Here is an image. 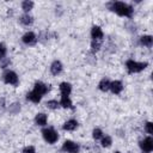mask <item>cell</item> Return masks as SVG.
Returning <instances> with one entry per match:
<instances>
[{
    "instance_id": "1",
    "label": "cell",
    "mask_w": 153,
    "mask_h": 153,
    "mask_svg": "<svg viewBox=\"0 0 153 153\" xmlns=\"http://www.w3.org/2000/svg\"><path fill=\"white\" fill-rule=\"evenodd\" d=\"M108 7H109V10H111L112 12L117 13L121 17L130 18L134 13L133 7L129 4L123 2V1H111V2L108 4Z\"/></svg>"
},
{
    "instance_id": "2",
    "label": "cell",
    "mask_w": 153,
    "mask_h": 153,
    "mask_svg": "<svg viewBox=\"0 0 153 153\" xmlns=\"http://www.w3.org/2000/svg\"><path fill=\"white\" fill-rule=\"evenodd\" d=\"M148 66V62H139V61H135L133 59H129L127 60L126 62V68L128 71V73L130 74H134V73H140L142 71H145Z\"/></svg>"
},
{
    "instance_id": "3",
    "label": "cell",
    "mask_w": 153,
    "mask_h": 153,
    "mask_svg": "<svg viewBox=\"0 0 153 153\" xmlns=\"http://www.w3.org/2000/svg\"><path fill=\"white\" fill-rule=\"evenodd\" d=\"M42 136H43L44 141L48 142V143H50V145H54V143L59 140V134H57V131H56L54 128H51V127L44 128V129L42 130Z\"/></svg>"
},
{
    "instance_id": "4",
    "label": "cell",
    "mask_w": 153,
    "mask_h": 153,
    "mask_svg": "<svg viewBox=\"0 0 153 153\" xmlns=\"http://www.w3.org/2000/svg\"><path fill=\"white\" fill-rule=\"evenodd\" d=\"M2 79H4L5 84L13 85V86H17L18 82H19L18 74H17L14 71H11V69H7V71L4 72V74H2Z\"/></svg>"
},
{
    "instance_id": "5",
    "label": "cell",
    "mask_w": 153,
    "mask_h": 153,
    "mask_svg": "<svg viewBox=\"0 0 153 153\" xmlns=\"http://www.w3.org/2000/svg\"><path fill=\"white\" fill-rule=\"evenodd\" d=\"M62 151L65 153H79L80 147L76 142H74L72 140H66L62 143Z\"/></svg>"
},
{
    "instance_id": "6",
    "label": "cell",
    "mask_w": 153,
    "mask_h": 153,
    "mask_svg": "<svg viewBox=\"0 0 153 153\" xmlns=\"http://www.w3.org/2000/svg\"><path fill=\"white\" fill-rule=\"evenodd\" d=\"M140 148L142 153H151L153 151V139L152 136H146L140 141Z\"/></svg>"
},
{
    "instance_id": "7",
    "label": "cell",
    "mask_w": 153,
    "mask_h": 153,
    "mask_svg": "<svg viewBox=\"0 0 153 153\" xmlns=\"http://www.w3.org/2000/svg\"><path fill=\"white\" fill-rule=\"evenodd\" d=\"M37 39L38 38H37L36 33L32 32V31H27V32H25L22 36V42L24 44H26V45H33V44H36L37 43Z\"/></svg>"
},
{
    "instance_id": "8",
    "label": "cell",
    "mask_w": 153,
    "mask_h": 153,
    "mask_svg": "<svg viewBox=\"0 0 153 153\" xmlns=\"http://www.w3.org/2000/svg\"><path fill=\"white\" fill-rule=\"evenodd\" d=\"M104 37V33H103V30L100 29V26L98 25H93L92 29H91V38L92 41H97V42H100Z\"/></svg>"
},
{
    "instance_id": "9",
    "label": "cell",
    "mask_w": 153,
    "mask_h": 153,
    "mask_svg": "<svg viewBox=\"0 0 153 153\" xmlns=\"http://www.w3.org/2000/svg\"><path fill=\"white\" fill-rule=\"evenodd\" d=\"M33 90H35L36 92H38V93L43 97L44 94L48 93V91H49V85H47V84H44V82H42V81H36L35 85H33Z\"/></svg>"
},
{
    "instance_id": "10",
    "label": "cell",
    "mask_w": 153,
    "mask_h": 153,
    "mask_svg": "<svg viewBox=\"0 0 153 153\" xmlns=\"http://www.w3.org/2000/svg\"><path fill=\"white\" fill-rule=\"evenodd\" d=\"M114 94H120L123 91V82L121 80H114L110 82V88H109Z\"/></svg>"
},
{
    "instance_id": "11",
    "label": "cell",
    "mask_w": 153,
    "mask_h": 153,
    "mask_svg": "<svg viewBox=\"0 0 153 153\" xmlns=\"http://www.w3.org/2000/svg\"><path fill=\"white\" fill-rule=\"evenodd\" d=\"M62 69H63V66H62L61 61L55 60V61L51 62V65H50V73L53 75H59L62 72Z\"/></svg>"
},
{
    "instance_id": "12",
    "label": "cell",
    "mask_w": 153,
    "mask_h": 153,
    "mask_svg": "<svg viewBox=\"0 0 153 153\" xmlns=\"http://www.w3.org/2000/svg\"><path fill=\"white\" fill-rule=\"evenodd\" d=\"M78 121L76 120H74V118H71V120H68V121H66L65 123H63V126H62V128H63V130H66V131H73V130H75L76 128H78Z\"/></svg>"
},
{
    "instance_id": "13",
    "label": "cell",
    "mask_w": 153,
    "mask_h": 153,
    "mask_svg": "<svg viewBox=\"0 0 153 153\" xmlns=\"http://www.w3.org/2000/svg\"><path fill=\"white\" fill-rule=\"evenodd\" d=\"M59 90H60L61 96H69L72 93V85L67 81H62L59 86Z\"/></svg>"
},
{
    "instance_id": "14",
    "label": "cell",
    "mask_w": 153,
    "mask_h": 153,
    "mask_svg": "<svg viewBox=\"0 0 153 153\" xmlns=\"http://www.w3.org/2000/svg\"><path fill=\"white\" fill-rule=\"evenodd\" d=\"M48 122V116L44 114V112H38L36 116H35V123L39 127H44Z\"/></svg>"
},
{
    "instance_id": "15",
    "label": "cell",
    "mask_w": 153,
    "mask_h": 153,
    "mask_svg": "<svg viewBox=\"0 0 153 153\" xmlns=\"http://www.w3.org/2000/svg\"><path fill=\"white\" fill-rule=\"evenodd\" d=\"M26 98H27V100H30L31 103H35V104H37V103H39V102H41V99H42V96H41L38 92H36L35 90H32V91L27 92V94H26Z\"/></svg>"
},
{
    "instance_id": "16",
    "label": "cell",
    "mask_w": 153,
    "mask_h": 153,
    "mask_svg": "<svg viewBox=\"0 0 153 153\" xmlns=\"http://www.w3.org/2000/svg\"><path fill=\"white\" fill-rule=\"evenodd\" d=\"M19 22H20V24H23L24 26H30V25H32V23H33V17H32L31 14H29V13H24L23 16H20Z\"/></svg>"
},
{
    "instance_id": "17",
    "label": "cell",
    "mask_w": 153,
    "mask_h": 153,
    "mask_svg": "<svg viewBox=\"0 0 153 153\" xmlns=\"http://www.w3.org/2000/svg\"><path fill=\"white\" fill-rule=\"evenodd\" d=\"M60 106L65 108V109H72L73 108V103L69 98V96H61V99L59 100Z\"/></svg>"
},
{
    "instance_id": "18",
    "label": "cell",
    "mask_w": 153,
    "mask_h": 153,
    "mask_svg": "<svg viewBox=\"0 0 153 153\" xmlns=\"http://www.w3.org/2000/svg\"><path fill=\"white\" fill-rule=\"evenodd\" d=\"M140 44L147 48H151L153 44V37L151 35H143L140 37Z\"/></svg>"
},
{
    "instance_id": "19",
    "label": "cell",
    "mask_w": 153,
    "mask_h": 153,
    "mask_svg": "<svg viewBox=\"0 0 153 153\" xmlns=\"http://www.w3.org/2000/svg\"><path fill=\"white\" fill-rule=\"evenodd\" d=\"M110 80L108 79V78H103L100 81H99V84H98V88L102 91V92H106V91H109V88H110Z\"/></svg>"
},
{
    "instance_id": "20",
    "label": "cell",
    "mask_w": 153,
    "mask_h": 153,
    "mask_svg": "<svg viewBox=\"0 0 153 153\" xmlns=\"http://www.w3.org/2000/svg\"><path fill=\"white\" fill-rule=\"evenodd\" d=\"M33 1H31V0H24L23 2H22V10L25 12V13H29L31 10H32V7H33Z\"/></svg>"
},
{
    "instance_id": "21",
    "label": "cell",
    "mask_w": 153,
    "mask_h": 153,
    "mask_svg": "<svg viewBox=\"0 0 153 153\" xmlns=\"http://www.w3.org/2000/svg\"><path fill=\"white\" fill-rule=\"evenodd\" d=\"M111 143H112L111 136H109V135H103V137L100 139V145H102V147L108 148V147L111 146Z\"/></svg>"
},
{
    "instance_id": "22",
    "label": "cell",
    "mask_w": 153,
    "mask_h": 153,
    "mask_svg": "<svg viewBox=\"0 0 153 153\" xmlns=\"http://www.w3.org/2000/svg\"><path fill=\"white\" fill-rule=\"evenodd\" d=\"M45 106H47L48 109H50V110H56V109L60 108V103H59V100H56V99H49V100L45 103Z\"/></svg>"
},
{
    "instance_id": "23",
    "label": "cell",
    "mask_w": 153,
    "mask_h": 153,
    "mask_svg": "<svg viewBox=\"0 0 153 153\" xmlns=\"http://www.w3.org/2000/svg\"><path fill=\"white\" fill-rule=\"evenodd\" d=\"M103 131H102V129H99V128H94L93 130H92V137H93V140H100L102 137H103Z\"/></svg>"
},
{
    "instance_id": "24",
    "label": "cell",
    "mask_w": 153,
    "mask_h": 153,
    "mask_svg": "<svg viewBox=\"0 0 153 153\" xmlns=\"http://www.w3.org/2000/svg\"><path fill=\"white\" fill-rule=\"evenodd\" d=\"M8 110H10V112H12V114H17V112H19V110H20V104L13 103V104L10 105Z\"/></svg>"
},
{
    "instance_id": "25",
    "label": "cell",
    "mask_w": 153,
    "mask_h": 153,
    "mask_svg": "<svg viewBox=\"0 0 153 153\" xmlns=\"http://www.w3.org/2000/svg\"><path fill=\"white\" fill-rule=\"evenodd\" d=\"M145 131H146L149 136L153 134V123H152L151 121L146 122V124H145Z\"/></svg>"
},
{
    "instance_id": "26",
    "label": "cell",
    "mask_w": 153,
    "mask_h": 153,
    "mask_svg": "<svg viewBox=\"0 0 153 153\" xmlns=\"http://www.w3.org/2000/svg\"><path fill=\"white\" fill-rule=\"evenodd\" d=\"M99 49H100V42L92 41V42H91V50H92L93 53H97Z\"/></svg>"
},
{
    "instance_id": "27",
    "label": "cell",
    "mask_w": 153,
    "mask_h": 153,
    "mask_svg": "<svg viewBox=\"0 0 153 153\" xmlns=\"http://www.w3.org/2000/svg\"><path fill=\"white\" fill-rule=\"evenodd\" d=\"M6 54H7V48L4 43H0V60L6 57Z\"/></svg>"
},
{
    "instance_id": "28",
    "label": "cell",
    "mask_w": 153,
    "mask_h": 153,
    "mask_svg": "<svg viewBox=\"0 0 153 153\" xmlns=\"http://www.w3.org/2000/svg\"><path fill=\"white\" fill-rule=\"evenodd\" d=\"M22 153H36V148L33 146H26L23 148Z\"/></svg>"
},
{
    "instance_id": "29",
    "label": "cell",
    "mask_w": 153,
    "mask_h": 153,
    "mask_svg": "<svg viewBox=\"0 0 153 153\" xmlns=\"http://www.w3.org/2000/svg\"><path fill=\"white\" fill-rule=\"evenodd\" d=\"M8 65H10V60H8V59L4 57V59L0 60V66H1V68H6Z\"/></svg>"
},
{
    "instance_id": "30",
    "label": "cell",
    "mask_w": 153,
    "mask_h": 153,
    "mask_svg": "<svg viewBox=\"0 0 153 153\" xmlns=\"http://www.w3.org/2000/svg\"><path fill=\"white\" fill-rule=\"evenodd\" d=\"M114 153H121V152H118V151H116V152H114Z\"/></svg>"
}]
</instances>
